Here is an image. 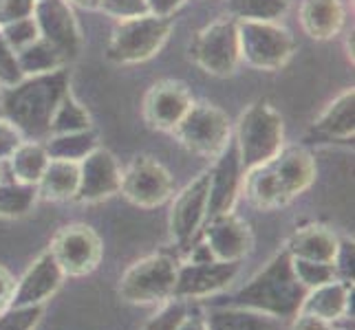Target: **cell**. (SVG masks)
I'll list each match as a JSON object with an SVG mask.
<instances>
[{"label":"cell","instance_id":"4316f807","mask_svg":"<svg viewBox=\"0 0 355 330\" xmlns=\"http://www.w3.org/2000/svg\"><path fill=\"white\" fill-rule=\"evenodd\" d=\"M93 130V121L89 110L80 104V100L71 91L64 93L60 104L53 110V117L49 121V137L53 134H69V132H82Z\"/></svg>","mask_w":355,"mask_h":330},{"label":"cell","instance_id":"4dcf8cb0","mask_svg":"<svg viewBox=\"0 0 355 330\" xmlns=\"http://www.w3.org/2000/svg\"><path fill=\"white\" fill-rule=\"evenodd\" d=\"M38 203V190L16 181L0 183V218H22Z\"/></svg>","mask_w":355,"mask_h":330},{"label":"cell","instance_id":"5bb4252c","mask_svg":"<svg viewBox=\"0 0 355 330\" xmlns=\"http://www.w3.org/2000/svg\"><path fill=\"white\" fill-rule=\"evenodd\" d=\"M207 187H210V174L201 172L173 199L168 227L177 247L186 249L201 234L207 218Z\"/></svg>","mask_w":355,"mask_h":330},{"label":"cell","instance_id":"d6986e66","mask_svg":"<svg viewBox=\"0 0 355 330\" xmlns=\"http://www.w3.org/2000/svg\"><path fill=\"white\" fill-rule=\"evenodd\" d=\"M207 174H210V187H207V218L216 214L234 212V207L241 199V192H243V174H245L234 139H232L227 143V148L214 158V163L207 169Z\"/></svg>","mask_w":355,"mask_h":330},{"label":"cell","instance_id":"bcb514c9","mask_svg":"<svg viewBox=\"0 0 355 330\" xmlns=\"http://www.w3.org/2000/svg\"><path fill=\"white\" fill-rule=\"evenodd\" d=\"M0 117H3V89H0Z\"/></svg>","mask_w":355,"mask_h":330},{"label":"cell","instance_id":"f6af8a7d","mask_svg":"<svg viewBox=\"0 0 355 330\" xmlns=\"http://www.w3.org/2000/svg\"><path fill=\"white\" fill-rule=\"evenodd\" d=\"M0 183H5V163H0Z\"/></svg>","mask_w":355,"mask_h":330},{"label":"cell","instance_id":"d590c367","mask_svg":"<svg viewBox=\"0 0 355 330\" xmlns=\"http://www.w3.org/2000/svg\"><path fill=\"white\" fill-rule=\"evenodd\" d=\"M22 71H20V64H18V57L14 53V48H11L5 38L0 35V89H11L16 86V84L22 80Z\"/></svg>","mask_w":355,"mask_h":330},{"label":"cell","instance_id":"603a6c76","mask_svg":"<svg viewBox=\"0 0 355 330\" xmlns=\"http://www.w3.org/2000/svg\"><path fill=\"white\" fill-rule=\"evenodd\" d=\"M351 297H353V284L338 277L334 282H327L322 286L307 291L298 313L318 317V320H324L329 324H336L338 320L349 315Z\"/></svg>","mask_w":355,"mask_h":330},{"label":"cell","instance_id":"ab89813d","mask_svg":"<svg viewBox=\"0 0 355 330\" xmlns=\"http://www.w3.org/2000/svg\"><path fill=\"white\" fill-rule=\"evenodd\" d=\"M186 3L188 0H146V7H148V14L153 16L173 18Z\"/></svg>","mask_w":355,"mask_h":330},{"label":"cell","instance_id":"ba28073f","mask_svg":"<svg viewBox=\"0 0 355 330\" xmlns=\"http://www.w3.org/2000/svg\"><path fill=\"white\" fill-rule=\"evenodd\" d=\"M170 134H175L188 152L214 161L232 141V121L223 108L210 102H194Z\"/></svg>","mask_w":355,"mask_h":330},{"label":"cell","instance_id":"60d3db41","mask_svg":"<svg viewBox=\"0 0 355 330\" xmlns=\"http://www.w3.org/2000/svg\"><path fill=\"white\" fill-rule=\"evenodd\" d=\"M177 330H210V326H207V317L201 309L188 306V311H186V315H183V320L179 322Z\"/></svg>","mask_w":355,"mask_h":330},{"label":"cell","instance_id":"8fae6325","mask_svg":"<svg viewBox=\"0 0 355 330\" xmlns=\"http://www.w3.org/2000/svg\"><path fill=\"white\" fill-rule=\"evenodd\" d=\"M49 251L62 268L64 277H84L100 266L104 244L93 227L84 223H71L55 231Z\"/></svg>","mask_w":355,"mask_h":330},{"label":"cell","instance_id":"9a60e30c","mask_svg":"<svg viewBox=\"0 0 355 330\" xmlns=\"http://www.w3.org/2000/svg\"><path fill=\"white\" fill-rule=\"evenodd\" d=\"M239 266L241 262L218 260H188L186 264H179L173 297L192 302L216 295L234 282V277L239 275Z\"/></svg>","mask_w":355,"mask_h":330},{"label":"cell","instance_id":"f1b7e54d","mask_svg":"<svg viewBox=\"0 0 355 330\" xmlns=\"http://www.w3.org/2000/svg\"><path fill=\"white\" fill-rule=\"evenodd\" d=\"M18 64L24 77H33V75H46V73H53L58 68L69 66L64 62V57L60 55L55 48L44 42L42 38H38L33 44L24 46L22 51L16 53Z\"/></svg>","mask_w":355,"mask_h":330},{"label":"cell","instance_id":"f546056e","mask_svg":"<svg viewBox=\"0 0 355 330\" xmlns=\"http://www.w3.org/2000/svg\"><path fill=\"white\" fill-rule=\"evenodd\" d=\"M227 14L236 20L278 22L287 14L291 0H225Z\"/></svg>","mask_w":355,"mask_h":330},{"label":"cell","instance_id":"ee69618b","mask_svg":"<svg viewBox=\"0 0 355 330\" xmlns=\"http://www.w3.org/2000/svg\"><path fill=\"white\" fill-rule=\"evenodd\" d=\"M71 7H80L84 11H100L102 0H67Z\"/></svg>","mask_w":355,"mask_h":330},{"label":"cell","instance_id":"1f68e13d","mask_svg":"<svg viewBox=\"0 0 355 330\" xmlns=\"http://www.w3.org/2000/svg\"><path fill=\"white\" fill-rule=\"evenodd\" d=\"M291 268H293V275H296V279L302 284L304 291H311L315 286H322L327 282H334V279H338L336 264L291 258Z\"/></svg>","mask_w":355,"mask_h":330},{"label":"cell","instance_id":"74e56055","mask_svg":"<svg viewBox=\"0 0 355 330\" xmlns=\"http://www.w3.org/2000/svg\"><path fill=\"white\" fill-rule=\"evenodd\" d=\"M24 141V134L20 132V128L9 121L5 115L0 117V163H7L9 156L18 150V145Z\"/></svg>","mask_w":355,"mask_h":330},{"label":"cell","instance_id":"52a82bcc","mask_svg":"<svg viewBox=\"0 0 355 330\" xmlns=\"http://www.w3.org/2000/svg\"><path fill=\"white\" fill-rule=\"evenodd\" d=\"M241 62L256 71H280L296 53V40L280 22L236 20Z\"/></svg>","mask_w":355,"mask_h":330},{"label":"cell","instance_id":"44dd1931","mask_svg":"<svg viewBox=\"0 0 355 330\" xmlns=\"http://www.w3.org/2000/svg\"><path fill=\"white\" fill-rule=\"evenodd\" d=\"M285 249L291 258L336 264L338 251H340V238L334 229L311 223V225H302L293 231L287 240Z\"/></svg>","mask_w":355,"mask_h":330},{"label":"cell","instance_id":"3957f363","mask_svg":"<svg viewBox=\"0 0 355 330\" xmlns=\"http://www.w3.org/2000/svg\"><path fill=\"white\" fill-rule=\"evenodd\" d=\"M307 291L293 275L291 255L287 249H280L234 297L232 306L250 309L280 322H291L298 315L300 304Z\"/></svg>","mask_w":355,"mask_h":330},{"label":"cell","instance_id":"8992f818","mask_svg":"<svg viewBox=\"0 0 355 330\" xmlns=\"http://www.w3.org/2000/svg\"><path fill=\"white\" fill-rule=\"evenodd\" d=\"M179 262L168 253H153L132 262L119 277V297L135 306H162L173 300Z\"/></svg>","mask_w":355,"mask_h":330},{"label":"cell","instance_id":"7a4b0ae2","mask_svg":"<svg viewBox=\"0 0 355 330\" xmlns=\"http://www.w3.org/2000/svg\"><path fill=\"white\" fill-rule=\"evenodd\" d=\"M67 91H71L67 66L46 75L22 77L16 86L3 91V115L20 128L24 139L44 141L53 110Z\"/></svg>","mask_w":355,"mask_h":330},{"label":"cell","instance_id":"7c38bea8","mask_svg":"<svg viewBox=\"0 0 355 330\" xmlns=\"http://www.w3.org/2000/svg\"><path fill=\"white\" fill-rule=\"evenodd\" d=\"M33 18L40 38L51 44L67 64L82 53V29L67 0H35Z\"/></svg>","mask_w":355,"mask_h":330},{"label":"cell","instance_id":"7bdbcfd3","mask_svg":"<svg viewBox=\"0 0 355 330\" xmlns=\"http://www.w3.org/2000/svg\"><path fill=\"white\" fill-rule=\"evenodd\" d=\"M287 330H336V328H334V324H329L324 320H318V317L298 313L291 320V324H289Z\"/></svg>","mask_w":355,"mask_h":330},{"label":"cell","instance_id":"e0dca14e","mask_svg":"<svg viewBox=\"0 0 355 330\" xmlns=\"http://www.w3.org/2000/svg\"><path fill=\"white\" fill-rule=\"evenodd\" d=\"M121 165L115 154L106 148H97L80 161V185L73 203L95 205L119 194Z\"/></svg>","mask_w":355,"mask_h":330},{"label":"cell","instance_id":"cb8c5ba5","mask_svg":"<svg viewBox=\"0 0 355 330\" xmlns=\"http://www.w3.org/2000/svg\"><path fill=\"white\" fill-rule=\"evenodd\" d=\"M80 185V163L64 161V158H49L42 178L38 181V199L64 203L73 201Z\"/></svg>","mask_w":355,"mask_h":330},{"label":"cell","instance_id":"ac0fdd59","mask_svg":"<svg viewBox=\"0 0 355 330\" xmlns=\"http://www.w3.org/2000/svg\"><path fill=\"white\" fill-rule=\"evenodd\" d=\"M64 273L51 251H42L38 258H35L27 271L16 279L14 286V295H11L9 309H24V306H44V304L51 300L55 293L60 291L64 282Z\"/></svg>","mask_w":355,"mask_h":330},{"label":"cell","instance_id":"5b68a950","mask_svg":"<svg viewBox=\"0 0 355 330\" xmlns=\"http://www.w3.org/2000/svg\"><path fill=\"white\" fill-rule=\"evenodd\" d=\"M173 33V18L144 14L137 18L117 20L106 44V59L119 66L144 64L166 46Z\"/></svg>","mask_w":355,"mask_h":330},{"label":"cell","instance_id":"8d00e7d4","mask_svg":"<svg viewBox=\"0 0 355 330\" xmlns=\"http://www.w3.org/2000/svg\"><path fill=\"white\" fill-rule=\"evenodd\" d=\"M100 11L117 22L148 14V7H146V0H102Z\"/></svg>","mask_w":355,"mask_h":330},{"label":"cell","instance_id":"ffe728a7","mask_svg":"<svg viewBox=\"0 0 355 330\" xmlns=\"http://www.w3.org/2000/svg\"><path fill=\"white\" fill-rule=\"evenodd\" d=\"M355 134V91L345 89L318 117L307 137L318 143L351 141Z\"/></svg>","mask_w":355,"mask_h":330},{"label":"cell","instance_id":"e575fe53","mask_svg":"<svg viewBox=\"0 0 355 330\" xmlns=\"http://www.w3.org/2000/svg\"><path fill=\"white\" fill-rule=\"evenodd\" d=\"M44 306L7 309L0 313V330H33L42 320Z\"/></svg>","mask_w":355,"mask_h":330},{"label":"cell","instance_id":"4fadbf2b","mask_svg":"<svg viewBox=\"0 0 355 330\" xmlns=\"http://www.w3.org/2000/svg\"><path fill=\"white\" fill-rule=\"evenodd\" d=\"M201 236L207 253L218 262H243L254 251L252 227L234 212L205 218Z\"/></svg>","mask_w":355,"mask_h":330},{"label":"cell","instance_id":"7402d4cb","mask_svg":"<svg viewBox=\"0 0 355 330\" xmlns=\"http://www.w3.org/2000/svg\"><path fill=\"white\" fill-rule=\"evenodd\" d=\"M345 5L342 0H300L298 7V22L304 31L315 42H327L345 27Z\"/></svg>","mask_w":355,"mask_h":330},{"label":"cell","instance_id":"277c9868","mask_svg":"<svg viewBox=\"0 0 355 330\" xmlns=\"http://www.w3.org/2000/svg\"><path fill=\"white\" fill-rule=\"evenodd\" d=\"M232 139L239 150L243 169L261 165L274 158L285 145L283 117L272 102L256 100L243 110L239 121L232 126Z\"/></svg>","mask_w":355,"mask_h":330},{"label":"cell","instance_id":"9c48e42d","mask_svg":"<svg viewBox=\"0 0 355 330\" xmlns=\"http://www.w3.org/2000/svg\"><path fill=\"white\" fill-rule=\"evenodd\" d=\"M190 59L212 77L234 75L241 66L236 18L223 16L194 33L190 42Z\"/></svg>","mask_w":355,"mask_h":330},{"label":"cell","instance_id":"b9f144b4","mask_svg":"<svg viewBox=\"0 0 355 330\" xmlns=\"http://www.w3.org/2000/svg\"><path fill=\"white\" fill-rule=\"evenodd\" d=\"M14 286H16V277L11 275L9 268L0 264V313L9 309L11 295H14Z\"/></svg>","mask_w":355,"mask_h":330},{"label":"cell","instance_id":"d4e9b609","mask_svg":"<svg viewBox=\"0 0 355 330\" xmlns=\"http://www.w3.org/2000/svg\"><path fill=\"white\" fill-rule=\"evenodd\" d=\"M49 152L44 148L42 141H31L24 139L18 150L9 156V161L5 163L11 172V181L22 183V185H38V181L42 178L44 169L49 165Z\"/></svg>","mask_w":355,"mask_h":330},{"label":"cell","instance_id":"484cf974","mask_svg":"<svg viewBox=\"0 0 355 330\" xmlns=\"http://www.w3.org/2000/svg\"><path fill=\"white\" fill-rule=\"evenodd\" d=\"M210 330H285L283 324L276 317H269L263 313H256L241 306H221L205 313Z\"/></svg>","mask_w":355,"mask_h":330},{"label":"cell","instance_id":"6da1fadb","mask_svg":"<svg viewBox=\"0 0 355 330\" xmlns=\"http://www.w3.org/2000/svg\"><path fill=\"white\" fill-rule=\"evenodd\" d=\"M315 181V161L304 145H283L274 158L243 174V192L256 210L274 212L287 207Z\"/></svg>","mask_w":355,"mask_h":330},{"label":"cell","instance_id":"d6a6232c","mask_svg":"<svg viewBox=\"0 0 355 330\" xmlns=\"http://www.w3.org/2000/svg\"><path fill=\"white\" fill-rule=\"evenodd\" d=\"M0 35L5 38V42L14 48V53L22 51L24 46L33 44L35 40L40 38V31H38V24H35V18H22L16 22H9L5 27H0Z\"/></svg>","mask_w":355,"mask_h":330},{"label":"cell","instance_id":"f35d334b","mask_svg":"<svg viewBox=\"0 0 355 330\" xmlns=\"http://www.w3.org/2000/svg\"><path fill=\"white\" fill-rule=\"evenodd\" d=\"M35 0H0V27L33 16Z\"/></svg>","mask_w":355,"mask_h":330},{"label":"cell","instance_id":"83f0119b","mask_svg":"<svg viewBox=\"0 0 355 330\" xmlns=\"http://www.w3.org/2000/svg\"><path fill=\"white\" fill-rule=\"evenodd\" d=\"M42 143L51 158H64V161H76V163H80L84 156L91 154L100 145L97 143V134L93 130L53 134V137H46Z\"/></svg>","mask_w":355,"mask_h":330},{"label":"cell","instance_id":"30bf717a","mask_svg":"<svg viewBox=\"0 0 355 330\" xmlns=\"http://www.w3.org/2000/svg\"><path fill=\"white\" fill-rule=\"evenodd\" d=\"M119 194L135 207L155 210L173 199L175 181L164 163L148 154H137L121 169Z\"/></svg>","mask_w":355,"mask_h":330},{"label":"cell","instance_id":"2e32d148","mask_svg":"<svg viewBox=\"0 0 355 330\" xmlns=\"http://www.w3.org/2000/svg\"><path fill=\"white\" fill-rule=\"evenodd\" d=\"M194 104L190 89L179 80H159L144 95L141 115L146 126L159 132H173Z\"/></svg>","mask_w":355,"mask_h":330},{"label":"cell","instance_id":"836d02e7","mask_svg":"<svg viewBox=\"0 0 355 330\" xmlns=\"http://www.w3.org/2000/svg\"><path fill=\"white\" fill-rule=\"evenodd\" d=\"M188 311V302L183 300H168L162 304L159 309L148 322H146L144 330H177L179 322L183 320V315Z\"/></svg>","mask_w":355,"mask_h":330}]
</instances>
